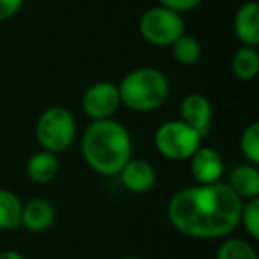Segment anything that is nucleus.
<instances>
[{"instance_id": "nucleus-23", "label": "nucleus", "mask_w": 259, "mask_h": 259, "mask_svg": "<svg viewBox=\"0 0 259 259\" xmlns=\"http://www.w3.org/2000/svg\"><path fill=\"white\" fill-rule=\"evenodd\" d=\"M0 259H25L18 250H2L0 252Z\"/></svg>"}, {"instance_id": "nucleus-9", "label": "nucleus", "mask_w": 259, "mask_h": 259, "mask_svg": "<svg viewBox=\"0 0 259 259\" xmlns=\"http://www.w3.org/2000/svg\"><path fill=\"white\" fill-rule=\"evenodd\" d=\"M117 176L122 187L134 194H146L156 183L155 167L142 158H130Z\"/></svg>"}, {"instance_id": "nucleus-18", "label": "nucleus", "mask_w": 259, "mask_h": 259, "mask_svg": "<svg viewBox=\"0 0 259 259\" xmlns=\"http://www.w3.org/2000/svg\"><path fill=\"white\" fill-rule=\"evenodd\" d=\"M217 259H259L255 248L241 238H227L217 250Z\"/></svg>"}, {"instance_id": "nucleus-21", "label": "nucleus", "mask_w": 259, "mask_h": 259, "mask_svg": "<svg viewBox=\"0 0 259 259\" xmlns=\"http://www.w3.org/2000/svg\"><path fill=\"white\" fill-rule=\"evenodd\" d=\"M201 2L202 0H160V6H163V8L170 9V11H176L181 15V13L195 9Z\"/></svg>"}, {"instance_id": "nucleus-12", "label": "nucleus", "mask_w": 259, "mask_h": 259, "mask_svg": "<svg viewBox=\"0 0 259 259\" xmlns=\"http://www.w3.org/2000/svg\"><path fill=\"white\" fill-rule=\"evenodd\" d=\"M55 222V208L47 199H30L22 208V222L20 226L25 227L30 233H43L50 229Z\"/></svg>"}, {"instance_id": "nucleus-24", "label": "nucleus", "mask_w": 259, "mask_h": 259, "mask_svg": "<svg viewBox=\"0 0 259 259\" xmlns=\"http://www.w3.org/2000/svg\"><path fill=\"white\" fill-rule=\"evenodd\" d=\"M121 259H142V257H139V255H124V257H121Z\"/></svg>"}, {"instance_id": "nucleus-6", "label": "nucleus", "mask_w": 259, "mask_h": 259, "mask_svg": "<svg viewBox=\"0 0 259 259\" xmlns=\"http://www.w3.org/2000/svg\"><path fill=\"white\" fill-rule=\"evenodd\" d=\"M201 139L202 135L183 121H167L156 130L155 146L163 158L185 162L201 148Z\"/></svg>"}, {"instance_id": "nucleus-17", "label": "nucleus", "mask_w": 259, "mask_h": 259, "mask_svg": "<svg viewBox=\"0 0 259 259\" xmlns=\"http://www.w3.org/2000/svg\"><path fill=\"white\" fill-rule=\"evenodd\" d=\"M172 57L178 64L181 66H192L202 57V47L194 36L183 34L178 41H174L172 47Z\"/></svg>"}, {"instance_id": "nucleus-20", "label": "nucleus", "mask_w": 259, "mask_h": 259, "mask_svg": "<svg viewBox=\"0 0 259 259\" xmlns=\"http://www.w3.org/2000/svg\"><path fill=\"white\" fill-rule=\"evenodd\" d=\"M240 224L252 240H259V197L243 201Z\"/></svg>"}, {"instance_id": "nucleus-3", "label": "nucleus", "mask_w": 259, "mask_h": 259, "mask_svg": "<svg viewBox=\"0 0 259 259\" xmlns=\"http://www.w3.org/2000/svg\"><path fill=\"white\" fill-rule=\"evenodd\" d=\"M121 105L135 112H153L169 98V82L155 68H137L117 83Z\"/></svg>"}, {"instance_id": "nucleus-7", "label": "nucleus", "mask_w": 259, "mask_h": 259, "mask_svg": "<svg viewBox=\"0 0 259 259\" xmlns=\"http://www.w3.org/2000/svg\"><path fill=\"white\" fill-rule=\"evenodd\" d=\"M119 107H121L119 89L114 82L108 80L93 83L82 96V110L93 121L112 119Z\"/></svg>"}, {"instance_id": "nucleus-22", "label": "nucleus", "mask_w": 259, "mask_h": 259, "mask_svg": "<svg viewBox=\"0 0 259 259\" xmlns=\"http://www.w3.org/2000/svg\"><path fill=\"white\" fill-rule=\"evenodd\" d=\"M23 0H0V22L13 18L20 13Z\"/></svg>"}, {"instance_id": "nucleus-5", "label": "nucleus", "mask_w": 259, "mask_h": 259, "mask_svg": "<svg viewBox=\"0 0 259 259\" xmlns=\"http://www.w3.org/2000/svg\"><path fill=\"white\" fill-rule=\"evenodd\" d=\"M139 32L142 39L153 47H172L174 41L185 34V20L180 13L155 6L141 16Z\"/></svg>"}, {"instance_id": "nucleus-11", "label": "nucleus", "mask_w": 259, "mask_h": 259, "mask_svg": "<svg viewBox=\"0 0 259 259\" xmlns=\"http://www.w3.org/2000/svg\"><path fill=\"white\" fill-rule=\"evenodd\" d=\"M234 34L243 47H259V4L245 2L234 15Z\"/></svg>"}, {"instance_id": "nucleus-19", "label": "nucleus", "mask_w": 259, "mask_h": 259, "mask_svg": "<svg viewBox=\"0 0 259 259\" xmlns=\"http://www.w3.org/2000/svg\"><path fill=\"white\" fill-rule=\"evenodd\" d=\"M240 149L245 160L252 165L259 163V122H252L243 130L240 137Z\"/></svg>"}, {"instance_id": "nucleus-16", "label": "nucleus", "mask_w": 259, "mask_h": 259, "mask_svg": "<svg viewBox=\"0 0 259 259\" xmlns=\"http://www.w3.org/2000/svg\"><path fill=\"white\" fill-rule=\"evenodd\" d=\"M231 71L240 80H254L259 73V52L254 47H241L231 61Z\"/></svg>"}, {"instance_id": "nucleus-14", "label": "nucleus", "mask_w": 259, "mask_h": 259, "mask_svg": "<svg viewBox=\"0 0 259 259\" xmlns=\"http://www.w3.org/2000/svg\"><path fill=\"white\" fill-rule=\"evenodd\" d=\"M59 158L57 155L48 151H37L27 162V176L34 181V183L47 185L54 181L59 174Z\"/></svg>"}, {"instance_id": "nucleus-4", "label": "nucleus", "mask_w": 259, "mask_h": 259, "mask_svg": "<svg viewBox=\"0 0 259 259\" xmlns=\"http://www.w3.org/2000/svg\"><path fill=\"white\" fill-rule=\"evenodd\" d=\"M36 137L45 151L54 155L66 151L76 137L75 115L64 107L47 108L37 119Z\"/></svg>"}, {"instance_id": "nucleus-15", "label": "nucleus", "mask_w": 259, "mask_h": 259, "mask_svg": "<svg viewBox=\"0 0 259 259\" xmlns=\"http://www.w3.org/2000/svg\"><path fill=\"white\" fill-rule=\"evenodd\" d=\"M23 202L15 192L0 188V231H11L20 227Z\"/></svg>"}, {"instance_id": "nucleus-10", "label": "nucleus", "mask_w": 259, "mask_h": 259, "mask_svg": "<svg viewBox=\"0 0 259 259\" xmlns=\"http://www.w3.org/2000/svg\"><path fill=\"white\" fill-rule=\"evenodd\" d=\"M180 114H181L180 121H183L185 124L194 128L197 134L204 135L209 130V124H211L213 107L206 96L194 93L183 98L180 107Z\"/></svg>"}, {"instance_id": "nucleus-1", "label": "nucleus", "mask_w": 259, "mask_h": 259, "mask_svg": "<svg viewBox=\"0 0 259 259\" xmlns=\"http://www.w3.org/2000/svg\"><path fill=\"white\" fill-rule=\"evenodd\" d=\"M241 206L243 201L226 183L195 185L170 199L167 219L183 236L220 240L240 226Z\"/></svg>"}, {"instance_id": "nucleus-13", "label": "nucleus", "mask_w": 259, "mask_h": 259, "mask_svg": "<svg viewBox=\"0 0 259 259\" xmlns=\"http://www.w3.org/2000/svg\"><path fill=\"white\" fill-rule=\"evenodd\" d=\"M227 187L241 199V201H248V199L259 197V169L257 165L252 163H243L233 169L229 176V183Z\"/></svg>"}, {"instance_id": "nucleus-2", "label": "nucleus", "mask_w": 259, "mask_h": 259, "mask_svg": "<svg viewBox=\"0 0 259 259\" xmlns=\"http://www.w3.org/2000/svg\"><path fill=\"white\" fill-rule=\"evenodd\" d=\"M132 135L119 121H93L82 137V155L87 165L101 176H117L132 158Z\"/></svg>"}, {"instance_id": "nucleus-8", "label": "nucleus", "mask_w": 259, "mask_h": 259, "mask_svg": "<svg viewBox=\"0 0 259 259\" xmlns=\"http://www.w3.org/2000/svg\"><path fill=\"white\" fill-rule=\"evenodd\" d=\"M190 170L197 185L220 183L224 174V160L220 153L208 146H201L190 158Z\"/></svg>"}]
</instances>
